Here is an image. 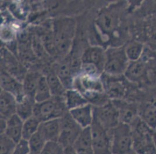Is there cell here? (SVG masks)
Returning <instances> with one entry per match:
<instances>
[{"label": "cell", "mask_w": 156, "mask_h": 154, "mask_svg": "<svg viewBox=\"0 0 156 154\" xmlns=\"http://www.w3.org/2000/svg\"><path fill=\"white\" fill-rule=\"evenodd\" d=\"M139 154L137 152H136L134 149H132V150H130V151H129L128 152H127L126 154Z\"/></svg>", "instance_id": "obj_35"}, {"label": "cell", "mask_w": 156, "mask_h": 154, "mask_svg": "<svg viewBox=\"0 0 156 154\" xmlns=\"http://www.w3.org/2000/svg\"><path fill=\"white\" fill-rule=\"evenodd\" d=\"M24 121L16 114L7 119V126L5 135L16 142L22 139V130Z\"/></svg>", "instance_id": "obj_20"}, {"label": "cell", "mask_w": 156, "mask_h": 154, "mask_svg": "<svg viewBox=\"0 0 156 154\" xmlns=\"http://www.w3.org/2000/svg\"><path fill=\"white\" fill-rule=\"evenodd\" d=\"M70 115L75 122L83 129L91 126L94 119L93 107L90 104L69 111Z\"/></svg>", "instance_id": "obj_13"}, {"label": "cell", "mask_w": 156, "mask_h": 154, "mask_svg": "<svg viewBox=\"0 0 156 154\" xmlns=\"http://www.w3.org/2000/svg\"><path fill=\"white\" fill-rule=\"evenodd\" d=\"M80 61L82 64L94 65L101 75L106 61V50L100 46H90L83 53Z\"/></svg>", "instance_id": "obj_10"}, {"label": "cell", "mask_w": 156, "mask_h": 154, "mask_svg": "<svg viewBox=\"0 0 156 154\" xmlns=\"http://www.w3.org/2000/svg\"><path fill=\"white\" fill-rule=\"evenodd\" d=\"M29 154H33V153H32V152H30V153H29Z\"/></svg>", "instance_id": "obj_36"}, {"label": "cell", "mask_w": 156, "mask_h": 154, "mask_svg": "<svg viewBox=\"0 0 156 154\" xmlns=\"http://www.w3.org/2000/svg\"><path fill=\"white\" fill-rule=\"evenodd\" d=\"M3 58L4 59L6 66L5 70L22 82L27 73L25 71V68L9 52L4 53V58Z\"/></svg>", "instance_id": "obj_19"}, {"label": "cell", "mask_w": 156, "mask_h": 154, "mask_svg": "<svg viewBox=\"0 0 156 154\" xmlns=\"http://www.w3.org/2000/svg\"><path fill=\"white\" fill-rule=\"evenodd\" d=\"M47 142L42 135L37 132L28 140L30 152L34 154H40Z\"/></svg>", "instance_id": "obj_28"}, {"label": "cell", "mask_w": 156, "mask_h": 154, "mask_svg": "<svg viewBox=\"0 0 156 154\" xmlns=\"http://www.w3.org/2000/svg\"><path fill=\"white\" fill-rule=\"evenodd\" d=\"M41 77V75L37 72L30 71L26 73L22 82L23 92L25 96L34 99L35 93Z\"/></svg>", "instance_id": "obj_21"}, {"label": "cell", "mask_w": 156, "mask_h": 154, "mask_svg": "<svg viewBox=\"0 0 156 154\" xmlns=\"http://www.w3.org/2000/svg\"></svg>", "instance_id": "obj_37"}, {"label": "cell", "mask_w": 156, "mask_h": 154, "mask_svg": "<svg viewBox=\"0 0 156 154\" xmlns=\"http://www.w3.org/2000/svg\"><path fill=\"white\" fill-rule=\"evenodd\" d=\"M64 149L58 141H47L40 154H63Z\"/></svg>", "instance_id": "obj_30"}, {"label": "cell", "mask_w": 156, "mask_h": 154, "mask_svg": "<svg viewBox=\"0 0 156 154\" xmlns=\"http://www.w3.org/2000/svg\"><path fill=\"white\" fill-rule=\"evenodd\" d=\"M17 100L12 94L4 90H1L0 114L1 118L8 119L16 114Z\"/></svg>", "instance_id": "obj_14"}, {"label": "cell", "mask_w": 156, "mask_h": 154, "mask_svg": "<svg viewBox=\"0 0 156 154\" xmlns=\"http://www.w3.org/2000/svg\"><path fill=\"white\" fill-rule=\"evenodd\" d=\"M51 93L47 83L46 76L41 75L34 95L36 103H41L50 99Z\"/></svg>", "instance_id": "obj_26"}, {"label": "cell", "mask_w": 156, "mask_h": 154, "mask_svg": "<svg viewBox=\"0 0 156 154\" xmlns=\"http://www.w3.org/2000/svg\"><path fill=\"white\" fill-rule=\"evenodd\" d=\"M153 146H154V151L156 154V130L154 131L153 135Z\"/></svg>", "instance_id": "obj_34"}, {"label": "cell", "mask_w": 156, "mask_h": 154, "mask_svg": "<svg viewBox=\"0 0 156 154\" xmlns=\"http://www.w3.org/2000/svg\"><path fill=\"white\" fill-rule=\"evenodd\" d=\"M30 152L27 140L22 139L17 142L16 147L12 154H29Z\"/></svg>", "instance_id": "obj_31"}, {"label": "cell", "mask_w": 156, "mask_h": 154, "mask_svg": "<svg viewBox=\"0 0 156 154\" xmlns=\"http://www.w3.org/2000/svg\"><path fill=\"white\" fill-rule=\"evenodd\" d=\"M82 130L68 111L61 118V132L58 141L64 148L73 146Z\"/></svg>", "instance_id": "obj_7"}, {"label": "cell", "mask_w": 156, "mask_h": 154, "mask_svg": "<svg viewBox=\"0 0 156 154\" xmlns=\"http://www.w3.org/2000/svg\"><path fill=\"white\" fill-rule=\"evenodd\" d=\"M111 101L118 111L121 123L130 125L139 116V103L132 102L125 99Z\"/></svg>", "instance_id": "obj_9"}, {"label": "cell", "mask_w": 156, "mask_h": 154, "mask_svg": "<svg viewBox=\"0 0 156 154\" xmlns=\"http://www.w3.org/2000/svg\"><path fill=\"white\" fill-rule=\"evenodd\" d=\"M124 47L126 55L129 62H135L142 58L146 44L140 41L134 39L125 44Z\"/></svg>", "instance_id": "obj_23"}, {"label": "cell", "mask_w": 156, "mask_h": 154, "mask_svg": "<svg viewBox=\"0 0 156 154\" xmlns=\"http://www.w3.org/2000/svg\"><path fill=\"white\" fill-rule=\"evenodd\" d=\"M39 133L47 141H58L61 132V118L41 122Z\"/></svg>", "instance_id": "obj_15"}, {"label": "cell", "mask_w": 156, "mask_h": 154, "mask_svg": "<svg viewBox=\"0 0 156 154\" xmlns=\"http://www.w3.org/2000/svg\"><path fill=\"white\" fill-rule=\"evenodd\" d=\"M55 72L66 90L73 89L74 80L72 76L73 71L70 60L66 59L57 64L55 67Z\"/></svg>", "instance_id": "obj_16"}, {"label": "cell", "mask_w": 156, "mask_h": 154, "mask_svg": "<svg viewBox=\"0 0 156 154\" xmlns=\"http://www.w3.org/2000/svg\"><path fill=\"white\" fill-rule=\"evenodd\" d=\"M124 45L110 47L106 49L104 73L112 76H122L129 63Z\"/></svg>", "instance_id": "obj_2"}, {"label": "cell", "mask_w": 156, "mask_h": 154, "mask_svg": "<svg viewBox=\"0 0 156 154\" xmlns=\"http://www.w3.org/2000/svg\"><path fill=\"white\" fill-rule=\"evenodd\" d=\"M141 23L142 34L140 41L156 51V14L147 16Z\"/></svg>", "instance_id": "obj_12"}, {"label": "cell", "mask_w": 156, "mask_h": 154, "mask_svg": "<svg viewBox=\"0 0 156 154\" xmlns=\"http://www.w3.org/2000/svg\"><path fill=\"white\" fill-rule=\"evenodd\" d=\"M75 32V24L71 19H64L58 22L55 26L54 39L56 51L66 54L69 51Z\"/></svg>", "instance_id": "obj_5"}, {"label": "cell", "mask_w": 156, "mask_h": 154, "mask_svg": "<svg viewBox=\"0 0 156 154\" xmlns=\"http://www.w3.org/2000/svg\"><path fill=\"white\" fill-rule=\"evenodd\" d=\"M46 77L52 97H65L66 90L55 71H51Z\"/></svg>", "instance_id": "obj_25"}, {"label": "cell", "mask_w": 156, "mask_h": 154, "mask_svg": "<svg viewBox=\"0 0 156 154\" xmlns=\"http://www.w3.org/2000/svg\"><path fill=\"white\" fill-rule=\"evenodd\" d=\"M68 112L65 97H54L41 102L36 103L33 116L41 122L61 118Z\"/></svg>", "instance_id": "obj_1"}, {"label": "cell", "mask_w": 156, "mask_h": 154, "mask_svg": "<svg viewBox=\"0 0 156 154\" xmlns=\"http://www.w3.org/2000/svg\"><path fill=\"white\" fill-rule=\"evenodd\" d=\"M90 130L94 154H112L110 130L104 128L94 118Z\"/></svg>", "instance_id": "obj_6"}, {"label": "cell", "mask_w": 156, "mask_h": 154, "mask_svg": "<svg viewBox=\"0 0 156 154\" xmlns=\"http://www.w3.org/2000/svg\"><path fill=\"white\" fill-rule=\"evenodd\" d=\"M65 102L68 111L89 104L83 95L75 89L66 90L65 93Z\"/></svg>", "instance_id": "obj_22"}, {"label": "cell", "mask_w": 156, "mask_h": 154, "mask_svg": "<svg viewBox=\"0 0 156 154\" xmlns=\"http://www.w3.org/2000/svg\"><path fill=\"white\" fill-rule=\"evenodd\" d=\"M35 104L34 99L25 96L22 100L17 102L16 114L25 121L33 116Z\"/></svg>", "instance_id": "obj_24"}, {"label": "cell", "mask_w": 156, "mask_h": 154, "mask_svg": "<svg viewBox=\"0 0 156 154\" xmlns=\"http://www.w3.org/2000/svg\"><path fill=\"white\" fill-rule=\"evenodd\" d=\"M77 154H94L91 140L90 127L83 129L73 145Z\"/></svg>", "instance_id": "obj_17"}, {"label": "cell", "mask_w": 156, "mask_h": 154, "mask_svg": "<svg viewBox=\"0 0 156 154\" xmlns=\"http://www.w3.org/2000/svg\"><path fill=\"white\" fill-rule=\"evenodd\" d=\"M41 122L33 116L25 120L23 123L22 130V139L29 140L39 130Z\"/></svg>", "instance_id": "obj_27"}, {"label": "cell", "mask_w": 156, "mask_h": 154, "mask_svg": "<svg viewBox=\"0 0 156 154\" xmlns=\"http://www.w3.org/2000/svg\"><path fill=\"white\" fill-rule=\"evenodd\" d=\"M17 142L13 141L5 134L1 135L0 154H12L16 147Z\"/></svg>", "instance_id": "obj_29"}, {"label": "cell", "mask_w": 156, "mask_h": 154, "mask_svg": "<svg viewBox=\"0 0 156 154\" xmlns=\"http://www.w3.org/2000/svg\"><path fill=\"white\" fill-rule=\"evenodd\" d=\"M93 113L94 118L108 130L121 123L118 111L111 100L101 107H93Z\"/></svg>", "instance_id": "obj_8"}, {"label": "cell", "mask_w": 156, "mask_h": 154, "mask_svg": "<svg viewBox=\"0 0 156 154\" xmlns=\"http://www.w3.org/2000/svg\"><path fill=\"white\" fill-rule=\"evenodd\" d=\"M7 126V120L1 118L0 119V132H1V135L4 134L6 130Z\"/></svg>", "instance_id": "obj_32"}, {"label": "cell", "mask_w": 156, "mask_h": 154, "mask_svg": "<svg viewBox=\"0 0 156 154\" xmlns=\"http://www.w3.org/2000/svg\"><path fill=\"white\" fill-rule=\"evenodd\" d=\"M63 154H77L73 146L65 148Z\"/></svg>", "instance_id": "obj_33"}, {"label": "cell", "mask_w": 156, "mask_h": 154, "mask_svg": "<svg viewBox=\"0 0 156 154\" xmlns=\"http://www.w3.org/2000/svg\"><path fill=\"white\" fill-rule=\"evenodd\" d=\"M112 154H125L133 149V133L130 125L119 123L110 130Z\"/></svg>", "instance_id": "obj_3"}, {"label": "cell", "mask_w": 156, "mask_h": 154, "mask_svg": "<svg viewBox=\"0 0 156 154\" xmlns=\"http://www.w3.org/2000/svg\"><path fill=\"white\" fill-rule=\"evenodd\" d=\"M119 22V13L115 9L105 11L98 18V25L104 32H110L115 30Z\"/></svg>", "instance_id": "obj_18"}, {"label": "cell", "mask_w": 156, "mask_h": 154, "mask_svg": "<svg viewBox=\"0 0 156 154\" xmlns=\"http://www.w3.org/2000/svg\"><path fill=\"white\" fill-rule=\"evenodd\" d=\"M104 91L111 100L125 99L132 83L124 75L112 76L103 73L101 75Z\"/></svg>", "instance_id": "obj_4"}, {"label": "cell", "mask_w": 156, "mask_h": 154, "mask_svg": "<svg viewBox=\"0 0 156 154\" xmlns=\"http://www.w3.org/2000/svg\"><path fill=\"white\" fill-rule=\"evenodd\" d=\"M1 89L12 94L16 98L17 102L25 96L22 82L3 69L1 71Z\"/></svg>", "instance_id": "obj_11"}]
</instances>
